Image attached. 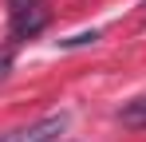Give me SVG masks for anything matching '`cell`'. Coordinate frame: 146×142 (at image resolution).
I'll return each mask as SVG.
<instances>
[{"label":"cell","mask_w":146,"mask_h":142,"mask_svg":"<svg viewBox=\"0 0 146 142\" xmlns=\"http://www.w3.org/2000/svg\"><path fill=\"white\" fill-rule=\"evenodd\" d=\"M8 28L12 40H32L48 28V4L44 0H8Z\"/></svg>","instance_id":"cell-1"},{"label":"cell","mask_w":146,"mask_h":142,"mask_svg":"<svg viewBox=\"0 0 146 142\" xmlns=\"http://www.w3.org/2000/svg\"><path fill=\"white\" fill-rule=\"evenodd\" d=\"M63 126H67V118L51 115V118H44V122H36V126H28V130H20V134H12V138H4V142H55L63 134Z\"/></svg>","instance_id":"cell-2"},{"label":"cell","mask_w":146,"mask_h":142,"mask_svg":"<svg viewBox=\"0 0 146 142\" xmlns=\"http://www.w3.org/2000/svg\"><path fill=\"white\" fill-rule=\"evenodd\" d=\"M122 126H134V130H146V99H134V103H126L119 111Z\"/></svg>","instance_id":"cell-3"},{"label":"cell","mask_w":146,"mask_h":142,"mask_svg":"<svg viewBox=\"0 0 146 142\" xmlns=\"http://www.w3.org/2000/svg\"><path fill=\"white\" fill-rule=\"evenodd\" d=\"M95 40H99V32H79L71 40H59V47H87V44H95Z\"/></svg>","instance_id":"cell-4"},{"label":"cell","mask_w":146,"mask_h":142,"mask_svg":"<svg viewBox=\"0 0 146 142\" xmlns=\"http://www.w3.org/2000/svg\"><path fill=\"white\" fill-rule=\"evenodd\" d=\"M12 67V47H0V75H8Z\"/></svg>","instance_id":"cell-5"}]
</instances>
